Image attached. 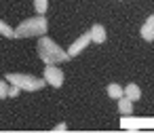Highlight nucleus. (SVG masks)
I'll return each mask as SVG.
<instances>
[{"label":"nucleus","mask_w":154,"mask_h":133,"mask_svg":"<svg viewBox=\"0 0 154 133\" xmlns=\"http://www.w3.org/2000/svg\"><path fill=\"white\" fill-rule=\"evenodd\" d=\"M38 55H40V59H42L47 66L59 63V61L63 63V61L70 59L68 51H63L57 42H53V40L47 38V36H40V40H38Z\"/></svg>","instance_id":"1"},{"label":"nucleus","mask_w":154,"mask_h":133,"mask_svg":"<svg viewBox=\"0 0 154 133\" xmlns=\"http://www.w3.org/2000/svg\"><path fill=\"white\" fill-rule=\"evenodd\" d=\"M49 30V23L45 17H32L26 19L23 23H19L15 28V38H23V36H45Z\"/></svg>","instance_id":"2"},{"label":"nucleus","mask_w":154,"mask_h":133,"mask_svg":"<svg viewBox=\"0 0 154 133\" xmlns=\"http://www.w3.org/2000/svg\"><path fill=\"white\" fill-rule=\"evenodd\" d=\"M7 80L11 85H17L23 91H38L47 82L45 78H36V76H30V74H7Z\"/></svg>","instance_id":"3"},{"label":"nucleus","mask_w":154,"mask_h":133,"mask_svg":"<svg viewBox=\"0 0 154 133\" xmlns=\"http://www.w3.org/2000/svg\"><path fill=\"white\" fill-rule=\"evenodd\" d=\"M45 80L51 87H61L63 85V72L59 68H55V63H51V66L45 68Z\"/></svg>","instance_id":"4"},{"label":"nucleus","mask_w":154,"mask_h":133,"mask_svg":"<svg viewBox=\"0 0 154 133\" xmlns=\"http://www.w3.org/2000/svg\"><path fill=\"white\" fill-rule=\"evenodd\" d=\"M89 42H91V32H89V34H82V36H78V40H76V42H74V45L68 49V55H70V57L78 55V53H80V51H82V49L89 45Z\"/></svg>","instance_id":"5"},{"label":"nucleus","mask_w":154,"mask_h":133,"mask_svg":"<svg viewBox=\"0 0 154 133\" xmlns=\"http://www.w3.org/2000/svg\"><path fill=\"white\" fill-rule=\"evenodd\" d=\"M91 40H95V42H103L106 40V28L103 26H99V23H95L93 26V30H91Z\"/></svg>","instance_id":"6"},{"label":"nucleus","mask_w":154,"mask_h":133,"mask_svg":"<svg viewBox=\"0 0 154 133\" xmlns=\"http://www.w3.org/2000/svg\"><path fill=\"white\" fill-rule=\"evenodd\" d=\"M125 97H129L131 101H137V99L141 97L139 87H137V85H133V82H131V85H127V87H125Z\"/></svg>","instance_id":"7"},{"label":"nucleus","mask_w":154,"mask_h":133,"mask_svg":"<svg viewBox=\"0 0 154 133\" xmlns=\"http://www.w3.org/2000/svg\"><path fill=\"white\" fill-rule=\"evenodd\" d=\"M108 95H110V97H112V99H120V97H122V95H125V89H122V87H118V85H114V82H112V85H108Z\"/></svg>","instance_id":"8"},{"label":"nucleus","mask_w":154,"mask_h":133,"mask_svg":"<svg viewBox=\"0 0 154 133\" xmlns=\"http://www.w3.org/2000/svg\"><path fill=\"white\" fill-rule=\"evenodd\" d=\"M118 110H120L122 114H131V110H133V104H131V99L122 95V97L118 99Z\"/></svg>","instance_id":"9"},{"label":"nucleus","mask_w":154,"mask_h":133,"mask_svg":"<svg viewBox=\"0 0 154 133\" xmlns=\"http://www.w3.org/2000/svg\"><path fill=\"white\" fill-rule=\"evenodd\" d=\"M0 34L7 38H15V30H11V26H7L5 21H0Z\"/></svg>","instance_id":"10"},{"label":"nucleus","mask_w":154,"mask_h":133,"mask_svg":"<svg viewBox=\"0 0 154 133\" xmlns=\"http://www.w3.org/2000/svg\"><path fill=\"white\" fill-rule=\"evenodd\" d=\"M141 36H143L148 42H152V40H154V30H152L148 23H143V28H141Z\"/></svg>","instance_id":"11"},{"label":"nucleus","mask_w":154,"mask_h":133,"mask_svg":"<svg viewBox=\"0 0 154 133\" xmlns=\"http://www.w3.org/2000/svg\"><path fill=\"white\" fill-rule=\"evenodd\" d=\"M47 7H49V0H34V9H36L40 15L47 11Z\"/></svg>","instance_id":"12"},{"label":"nucleus","mask_w":154,"mask_h":133,"mask_svg":"<svg viewBox=\"0 0 154 133\" xmlns=\"http://www.w3.org/2000/svg\"><path fill=\"white\" fill-rule=\"evenodd\" d=\"M9 97V87H7V80H0V99Z\"/></svg>","instance_id":"13"},{"label":"nucleus","mask_w":154,"mask_h":133,"mask_svg":"<svg viewBox=\"0 0 154 133\" xmlns=\"http://www.w3.org/2000/svg\"><path fill=\"white\" fill-rule=\"evenodd\" d=\"M19 91H21V89H19L17 85H13V87L9 89V95H11V97H17V95H19Z\"/></svg>","instance_id":"14"},{"label":"nucleus","mask_w":154,"mask_h":133,"mask_svg":"<svg viewBox=\"0 0 154 133\" xmlns=\"http://www.w3.org/2000/svg\"><path fill=\"white\" fill-rule=\"evenodd\" d=\"M146 23H148V26H150V28H152V30H154V15H150V17H148V19H146Z\"/></svg>","instance_id":"15"},{"label":"nucleus","mask_w":154,"mask_h":133,"mask_svg":"<svg viewBox=\"0 0 154 133\" xmlns=\"http://www.w3.org/2000/svg\"><path fill=\"white\" fill-rule=\"evenodd\" d=\"M55 131H66V125H63V122H61V125H57V127H55Z\"/></svg>","instance_id":"16"}]
</instances>
